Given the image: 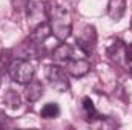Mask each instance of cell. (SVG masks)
<instances>
[{"instance_id": "obj_7", "label": "cell", "mask_w": 132, "mask_h": 130, "mask_svg": "<svg viewBox=\"0 0 132 130\" xmlns=\"http://www.w3.org/2000/svg\"><path fill=\"white\" fill-rule=\"evenodd\" d=\"M125 12H126V0H109V3H108V15L114 22L121 20Z\"/></svg>"}, {"instance_id": "obj_13", "label": "cell", "mask_w": 132, "mask_h": 130, "mask_svg": "<svg viewBox=\"0 0 132 130\" xmlns=\"http://www.w3.org/2000/svg\"><path fill=\"white\" fill-rule=\"evenodd\" d=\"M123 57H125V61L126 63L128 61H132V43L125 44V54H123Z\"/></svg>"}, {"instance_id": "obj_6", "label": "cell", "mask_w": 132, "mask_h": 130, "mask_svg": "<svg viewBox=\"0 0 132 130\" xmlns=\"http://www.w3.org/2000/svg\"><path fill=\"white\" fill-rule=\"evenodd\" d=\"M66 72L69 75H72L74 78H81L86 73H89L91 70V63L85 58H71L69 61H66Z\"/></svg>"}, {"instance_id": "obj_9", "label": "cell", "mask_w": 132, "mask_h": 130, "mask_svg": "<svg viewBox=\"0 0 132 130\" xmlns=\"http://www.w3.org/2000/svg\"><path fill=\"white\" fill-rule=\"evenodd\" d=\"M26 87H25V99L28 101V103H35L38 98L42 97V92H43V86H42V83L40 81H29L28 84H25Z\"/></svg>"}, {"instance_id": "obj_3", "label": "cell", "mask_w": 132, "mask_h": 130, "mask_svg": "<svg viewBox=\"0 0 132 130\" xmlns=\"http://www.w3.org/2000/svg\"><path fill=\"white\" fill-rule=\"evenodd\" d=\"M48 80L49 84L52 86L54 90L63 94L66 90H69V78H68V72L62 66L59 64H51L48 66Z\"/></svg>"}, {"instance_id": "obj_14", "label": "cell", "mask_w": 132, "mask_h": 130, "mask_svg": "<svg viewBox=\"0 0 132 130\" xmlns=\"http://www.w3.org/2000/svg\"><path fill=\"white\" fill-rule=\"evenodd\" d=\"M126 64H128V70H129V73L132 75V61H128Z\"/></svg>"}, {"instance_id": "obj_15", "label": "cell", "mask_w": 132, "mask_h": 130, "mask_svg": "<svg viewBox=\"0 0 132 130\" xmlns=\"http://www.w3.org/2000/svg\"><path fill=\"white\" fill-rule=\"evenodd\" d=\"M131 31H132V22H131Z\"/></svg>"}, {"instance_id": "obj_10", "label": "cell", "mask_w": 132, "mask_h": 130, "mask_svg": "<svg viewBox=\"0 0 132 130\" xmlns=\"http://www.w3.org/2000/svg\"><path fill=\"white\" fill-rule=\"evenodd\" d=\"M83 110H85V116H86V119L91 121V123L98 121V119H103V118H104V116H101L98 112H97V109H95V106H94V101H92L89 97L83 98Z\"/></svg>"}, {"instance_id": "obj_11", "label": "cell", "mask_w": 132, "mask_h": 130, "mask_svg": "<svg viewBox=\"0 0 132 130\" xmlns=\"http://www.w3.org/2000/svg\"><path fill=\"white\" fill-rule=\"evenodd\" d=\"M3 103H5V106L9 107V109H19V107L22 106L20 95H19L15 90H12V89H9V90L5 92V95H3Z\"/></svg>"}, {"instance_id": "obj_8", "label": "cell", "mask_w": 132, "mask_h": 130, "mask_svg": "<svg viewBox=\"0 0 132 130\" xmlns=\"http://www.w3.org/2000/svg\"><path fill=\"white\" fill-rule=\"evenodd\" d=\"M52 58L55 60V61H60V63H66V61H69L72 57H74V49L69 46V44H66V43H62V44H59V46H55L54 49H52Z\"/></svg>"}, {"instance_id": "obj_2", "label": "cell", "mask_w": 132, "mask_h": 130, "mask_svg": "<svg viewBox=\"0 0 132 130\" xmlns=\"http://www.w3.org/2000/svg\"><path fill=\"white\" fill-rule=\"evenodd\" d=\"M8 73L12 81L25 86L34 80V66L25 58H14L8 64Z\"/></svg>"}, {"instance_id": "obj_12", "label": "cell", "mask_w": 132, "mask_h": 130, "mask_svg": "<svg viewBox=\"0 0 132 130\" xmlns=\"http://www.w3.org/2000/svg\"><path fill=\"white\" fill-rule=\"evenodd\" d=\"M60 115V107L57 103H48L42 107L40 110V116L43 119H54Z\"/></svg>"}, {"instance_id": "obj_4", "label": "cell", "mask_w": 132, "mask_h": 130, "mask_svg": "<svg viewBox=\"0 0 132 130\" xmlns=\"http://www.w3.org/2000/svg\"><path fill=\"white\" fill-rule=\"evenodd\" d=\"M26 17H28V23L32 28L48 22L46 3L42 0H29L26 5Z\"/></svg>"}, {"instance_id": "obj_1", "label": "cell", "mask_w": 132, "mask_h": 130, "mask_svg": "<svg viewBox=\"0 0 132 130\" xmlns=\"http://www.w3.org/2000/svg\"><path fill=\"white\" fill-rule=\"evenodd\" d=\"M46 11H48V25L51 28V34L59 41H65L72 32V15L69 8L65 3L52 0L46 3Z\"/></svg>"}, {"instance_id": "obj_5", "label": "cell", "mask_w": 132, "mask_h": 130, "mask_svg": "<svg viewBox=\"0 0 132 130\" xmlns=\"http://www.w3.org/2000/svg\"><path fill=\"white\" fill-rule=\"evenodd\" d=\"M77 44L85 54H91L97 44V31L92 25H85L77 34Z\"/></svg>"}]
</instances>
